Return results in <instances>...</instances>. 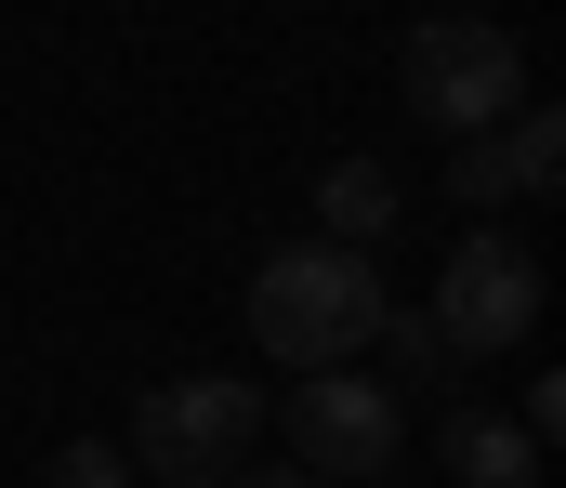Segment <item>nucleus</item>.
Masks as SVG:
<instances>
[{"instance_id": "7", "label": "nucleus", "mask_w": 566, "mask_h": 488, "mask_svg": "<svg viewBox=\"0 0 566 488\" xmlns=\"http://www.w3.org/2000/svg\"><path fill=\"white\" fill-rule=\"evenodd\" d=\"M396 225H409V185L382 159H329L316 172V238H329V251H382Z\"/></svg>"}, {"instance_id": "1", "label": "nucleus", "mask_w": 566, "mask_h": 488, "mask_svg": "<svg viewBox=\"0 0 566 488\" xmlns=\"http://www.w3.org/2000/svg\"><path fill=\"white\" fill-rule=\"evenodd\" d=\"M382 304H396V291H382L369 251L303 238V251H264V278H251V343L290 356V370H343V356H369Z\"/></svg>"}, {"instance_id": "3", "label": "nucleus", "mask_w": 566, "mask_h": 488, "mask_svg": "<svg viewBox=\"0 0 566 488\" xmlns=\"http://www.w3.org/2000/svg\"><path fill=\"white\" fill-rule=\"evenodd\" d=\"M251 449H264V383H238V370L145 383V396H133V436H119V463L158 476V488H224Z\"/></svg>"}, {"instance_id": "8", "label": "nucleus", "mask_w": 566, "mask_h": 488, "mask_svg": "<svg viewBox=\"0 0 566 488\" xmlns=\"http://www.w3.org/2000/svg\"><path fill=\"white\" fill-rule=\"evenodd\" d=\"M448 476L461 488H541V449H527V423H501V409H448Z\"/></svg>"}, {"instance_id": "2", "label": "nucleus", "mask_w": 566, "mask_h": 488, "mask_svg": "<svg viewBox=\"0 0 566 488\" xmlns=\"http://www.w3.org/2000/svg\"><path fill=\"white\" fill-rule=\"evenodd\" d=\"M396 93H409V120H422V133L474 146V133H501V120L527 106V40H514V27H488V13H422V27H409V53H396Z\"/></svg>"}, {"instance_id": "10", "label": "nucleus", "mask_w": 566, "mask_h": 488, "mask_svg": "<svg viewBox=\"0 0 566 488\" xmlns=\"http://www.w3.org/2000/svg\"><path fill=\"white\" fill-rule=\"evenodd\" d=\"M40 488H133V463H119L106 436H66V449L40 463Z\"/></svg>"}, {"instance_id": "9", "label": "nucleus", "mask_w": 566, "mask_h": 488, "mask_svg": "<svg viewBox=\"0 0 566 488\" xmlns=\"http://www.w3.org/2000/svg\"><path fill=\"white\" fill-rule=\"evenodd\" d=\"M369 343H382V396H396V409H409V396H434V383L461 370V356L434 343V318H409V304H382V330H369Z\"/></svg>"}, {"instance_id": "4", "label": "nucleus", "mask_w": 566, "mask_h": 488, "mask_svg": "<svg viewBox=\"0 0 566 488\" xmlns=\"http://www.w3.org/2000/svg\"><path fill=\"white\" fill-rule=\"evenodd\" d=\"M277 423H290V463H303L316 488H382L396 449H409V409H396L369 370H303Z\"/></svg>"}, {"instance_id": "5", "label": "nucleus", "mask_w": 566, "mask_h": 488, "mask_svg": "<svg viewBox=\"0 0 566 488\" xmlns=\"http://www.w3.org/2000/svg\"><path fill=\"white\" fill-rule=\"evenodd\" d=\"M434 343L448 356H514L527 330H541V251L527 238H501V225H474L461 251H448V278H434Z\"/></svg>"}, {"instance_id": "6", "label": "nucleus", "mask_w": 566, "mask_h": 488, "mask_svg": "<svg viewBox=\"0 0 566 488\" xmlns=\"http://www.w3.org/2000/svg\"><path fill=\"white\" fill-rule=\"evenodd\" d=\"M554 185H566V120L541 106V93H527V106H514L501 133H474V146H448V198H461L474 225H501L514 198H554Z\"/></svg>"}, {"instance_id": "12", "label": "nucleus", "mask_w": 566, "mask_h": 488, "mask_svg": "<svg viewBox=\"0 0 566 488\" xmlns=\"http://www.w3.org/2000/svg\"><path fill=\"white\" fill-rule=\"evenodd\" d=\"M224 488H316V476H303V463H238Z\"/></svg>"}, {"instance_id": "11", "label": "nucleus", "mask_w": 566, "mask_h": 488, "mask_svg": "<svg viewBox=\"0 0 566 488\" xmlns=\"http://www.w3.org/2000/svg\"><path fill=\"white\" fill-rule=\"evenodd\" d=\"M514 423H527V449H554V436H566V383H527V409H514Z\"/></svg>"}]
</instances>
